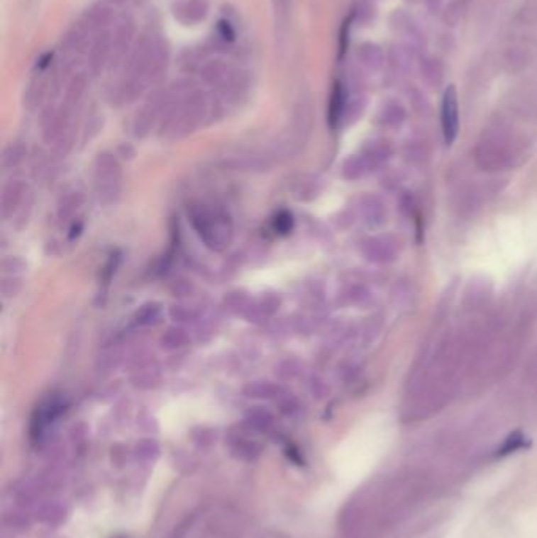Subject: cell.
Wrapping results in <instances>:
<instances>
[{"label": "cell", "mask_w": 537, "mask_h": 538, "mask_svg": "<svg viewBox=\"0 0 537 538\" xmlns=\"http://www.w3.org/2000/svg\"><path fill=\"white\" fill-rule=\"evenodd\" d=\"M65 411V403L60 397H48L46 400L41 401V405L37 408V411L33 413L32 425H31V435L35 441L41 439L43 433L46 432V428L59 417V415Z\"/></svg>", "instance_id": "8992f818"}, {"label": "cell", "mask_w": 537, "mask_h": 538, "mask_svg": "<svg viewBox=\"0 0 537 538\" xmlns=\"http://www.w3.org/2000/svg\"><path fill=\"white\" fill-rule=\"evenodd\" d=\"M350 26H352V18L345 19V23H343L342 26V30H341V43H339V57L342 59L343 55H345L347 52V47H348V40H350Z\"/></svg>", "instance_id": "836d02e7"}, {"label": "cell", "mask_w": 537, "mask_h": 538, "mask_svg": "<svg viewBox=\"0 0 537 538\" xmlns=\"http://www.w3.org/2000/svg\"><path fill=\"white\" fill-rule=\"evenodd\" d=\"M366 170H369L367 169V164L364 162L362 157L358 156V157H350L348 161L343 162L342 174H343V176H345L347 179H356V178L362 176V174Z\"/></svg>", "instance_id": "484cf974"}, {"label": "cell", "mask_w": 537, "mask_h": 538, "mask_svg": "<svg viewBox=\"0 0 537 538\" xmlns=\"http://www.w3.org/2000/svg\"><path fill=\"white\" fill-rule=\"evenodd\" d=\"M112 55V37L107 32H103L96 41L93 43V46L90 49V60H89V68L92 73H98L99 69H103L104 65L109 60V57Z\"/></svg>", "instance_id": "9c48e42d"}, {"label": "cell", "mask_w": 537, "mask_h": 538, "mask_svg": "<svg viewBox=\"0 0 537 538\" xmlns=\"http://www.w3.org/2000/svg\"><path fill=\"white\" fill-rule=\"evenodd\" d=\"M245 423L257 433H268L275 427V415L263 408H253L248 411Z\"/></svg>", "instance_id": "5bb4252c"}, {"label": "cell", "mask_w": 537, "mask_h": 538, "mask_svg": "<svg viewBox=\"0 0 537 538\" xmlns=\"http://www.w3.org/2000/svg\"><path fill=\"white\" fill-rule=\"evenodd\" d=\"M364 210V218L369 222V225H377V220L382 222L383 214H382V205L377 203L374 198H367L366 203L362 205Z\"/></svg>", "instance_id": "f546056e"}, {"label": "cell", "mask_w": 537, "mask_h": 538, "mask_svg": "<svg viewBox=\"0 0 537 538\" xmlns=\"http://www.w3.org/2000/svg\"><path fill=\"white\" fill-rule=\"evenodd\" d=\"M405 120V109L397 103L388 104L383 111V123L388 126H399Z\"/></svg>", "instance_id": "4316f807"}, {"label": "cell", "mask_w": 537, "mask_h": 538, "mask_svg": "<svg viewBox=\"0 0 537 538\" xmlns=\"http://www.w3.org/2000/svg\"><path fill=\"white\" fill-rule=\"evenodd\" d=\"M293 196L298 200H312L319 196V181L315 178H301L293 184Z\"/></svg>", "instance_id": "ffe728a7"}, {"label": "cell", "mask_w": 537, "mask_h": 538, "mask_svg": "<svg viewBox=\"0 0 537 538\" xmlns=\"http://www.w3.org/2000/svg\"><path fill=\"white\" fill-rule=\"evenodd\" d=\"M301 371V362L297 361V359H284V361L279 362L276 365V376L281 379V381H289V379L297 378Z\"/></svg>", "instance_id": "cb8c5ba5"}, {"label": "cell", "mask_w": 537, "mask_h": 538, "mask_svg": "<svg viewBox=\"0 0 537 538\" xmlns=\"http://www.w3.org/2000/svg\"><path fill=\"white\" fill-rule=\"evenodd\" d=\"M162 318V306L160 303H147L133 315V325L138 327L155 326Z\"/></svg>", "instance_id": "4fadbf2b"}, {"label": "cell", "mask_w": 537, "mask_h": 538, "mask_svg": "<svg viewBox=\"0 0 537 538\" xmlns=\"http://www.w3.org/2000/svg\"><path fill=\"white\" fill-rule=\"evenodd\" d=\"M360 57H361L362 63L366 65L369 69L375 71V69H380L383 67V62H384L383 51L377 45H372V43H369V45H364L361 47Z\"/></svg>", "instance_id": "d6986e66"}, {"label": "cell", "mask_w": 537, "mask_h": 538, "mask_svg": "<svg viewBox=\"0 0 537 538\" xmlns=\"http://www.w3.org/2000/svg\"><path fill=\"white\" fill-rule=\"evenodd\" d=\"M250 303H253V301H249V298L246 296V293H243L240 290L228 293L224 299V304H226V308L228 312L243 313V315H245V312L248 310V307L250 306Z\"/></svg>", "instance_id": "603a6c76"}, {"label": "cell", "mask_w": 537, "mask_h": 538, "mask_svg": "<svg viewBox=\"0 0 537 538\" xmlns=\"http://www.w3.org/2000/svg\"><path fill=\"white\" fill-rule=\"evenodd\" d=\"M169 317L177 323H186L197 318V313L192 310L191 307H186L182 304H175L169 308Z\"/></svg>", "instance_id": "4dcf8cb0"}, {"label": "cell", "mask_w": 537, "mask_h": 538, "mask_svg": "<svg viewBox=\"0 0 537 538\" xmlns=\"http://www.w3.org/2000/svg\"><path fill=\"white\" fill-rule=\"evenodd\" d=\"M243 396L253 400H277L285 392L277 383L250 381L243 387Z\"/></svg>", "instance_id": "8fae6325"}, {"label": "cell", "mask_w": 537, "mask_h": 538, "mask_svg": "<svg viewBox=\"0 0 537 538\" xmlns=\"http://www.w3.org/2000/svg\"><path fill=\"white\" fill-rule=\"evenodd\" d=\"M160 444H157L152 437H145L135 444V455L142 461H155L160 456Z\"/></svg>", "instance_id": "7402d4cb"}, {"label": "cell", "mask_w": 537, "mask_h": 538, "mask_svg": "<svg viewBox=\"0 0 537 538\" xmlns=\"http://www.w3.org/2000/svg\"><path fill=\"white\" fill-rule=\"evenodd\" d=\"M85 202V197L81 191L73 189L67 192L65 196L60 198L59 208H57V214H59L60 220H67L68 218L73 216V214L81 208Z\"/></svg>", "instance_id": "9a60e30c"}, {"label": "cell", "mask_w": 537, "mask_h": 538, "mask_svg": "<svg viewBox=\"0 0 537 538\" xmlns=\"http://www.w3.org/2000/svg\"><path fill=\"white\" fill-rule=\"evenodd\" d=\"M27 153L26 147L21 142H11L9 147L4 150L2 155V167L4 169H13L19 166L23 162L24 156Z\"/></svg>", "instance_id": "ac0fdd59"}, {"label": "cell", "mask_w": 537, "mask_h": 538, "mask_svg": "<svg viewBox=\"0 0 537 538\" xmlns=\"http://www.w3.org/2000/svg\"><path fill=\"white\" fill-rule=\"evenodd\" d=\"M24 194L26 184L21 179H11L4 186L2 196H0V214L5 220L10 219L19 210L24 200Z\"/></svg>", "instance_id": "52a82bcc"}, {"label": "cell", "mask_w": 537, "mask_h": 538, "mask_svg": "<svg viewBox=\"0 0 537 538\" xmlns=\"http://www.w3.org/2000/svg\"><path fill=\"white\" fill-rule=\"evenodd\" d=\"M441 129L448 145L454 143L459 134V99L454 85H448L441 101Z\"/></svg>", "instance_id": "5b68a950"}, {"label": "cell", "mask_w": 537, "mask_h": 538, "mask_svg": "<svg viewBox=\"0 0 537 538\" xmlns=\"http://www.w3.org/2000/svg\"><path fill=\"white\" fill-rule=\"evenodd\" d=\"M38 518L41 522L49 526H59L67 518V510L59 504L49 502V504L43 505L41 510L38 512Z\"/></svg>", "instance_id": "e0dca14e"}, {"label": "cell", "mask_w": 537, "mask_h": 538, "mask_svg": "<svg viewBox=\"0 0 537 538\" xmlns=\"http://www.w3.org/2000/svg\"><path fill=\"white\" fill-rule=\"evenodd\" d=\"M26 269H27V263L21 257L10 255V257H5L4 260H2V271H4V274L18 276L19 272H24Z\"/></svg>", "instance_id": "f1b7e54d"}, {"label": "cell", "mask_w": 537, "mask_h": 538, "mask_svg": "<svg viewBox=\"0 0 537 538\" xmlns=\"http://www.w3.org/2000/svg\"><path fill=\"white\" fill-rule=\"evenodd\" d=\"M424 2H426L427 9L431 10L432 13L438 11L441 9V5H443V0H424Z\"/></svg>", "instance_id": "8d00e7d4"}, {"label": "cell", "mask_w": 537, "mask_h": 538, "mask_svg": "<svg viewBox=\"0 0 537 538\" xmlns=\"http://www.w3.org/2000/svg\"><path fill=\"white\" fill-rule=\"evenodd\" d=\"M23 290V279L18 276H9L2 281V293L5 298H14Z\"/></svg>", "instance_id": "d6a6232c"}, {"label": "cell", "mask_w": 537, "mask_h": 538, "mask_svg": "<svg viewBox=\"0 0 537 538\" xmlns=\"http://www.w3.org/2000/svg\"><path fill=\"white\" fill-rule=\"evenodd\" d=\"M216 441V432L206 427H199L192 432V442L199 447H210Z\"/></svg>", "instance_id": "83f0119b"}, {"label": "cell", "mask_w": 537, "mask_h": 538, "mask_svg": "<svg viewBox=\"0 0 537 538\" xmlns=\"http://www.w3.org/2000/svg\"><path fill=\"white\" fill-rule=\"evenodd\" d=\"M524 442H525V437L521 436L520 433H515V435H512L509 437V439H507L504 442L503 449H501V454H509V452L517 450V449H520L521 446H524Z\"/></svg>", "instance_id": "e575fe53"}, {"label": "cell", "mask_w": 537, "mask_h": 538, "mask_svg": "<svg viewBox=\"0 0 537 538\" xmlns=\"http://www.w3.org/2000/svg\"><path fill=\"white\" fill-rule=\"evenodd\" d=\"M175 14L186 24H194L202 21L209 13V2L206 0H188L175 9Z\"/></svg>", "instance_id": "7c38bea8"}, {"label": "cell", "mask_w": 537, "mask_h": 538, "mask_svg": "<svg viewBox=\"0 0 537 538\" xmlns=\"http://www.w3.org/2000/svg\"><path fill=\"white\" fill-rule=\"evenodd\" d=\"M273 227L276 233H281V235H287L292 227H293V216L292 213L289 211H279L276 214V218L273 219Z\"/></svg>", "instance_id": "1f68e13d"}, {"label": "cell", "mask_w": 537, "mask_h": 538, "mask_svg": "<svg viewBox=\"0 0 537 538\" xmlns=\"http://www.w3.org/2000/svg\"><path fill=\"white\" fill-rule=\"evenodd\" d=\"M189 343V334L186 332V329L182 326L169 327L166 332L161 335L160 345L166 351H175L186 347Z\"/></svg>", "instance_id": "2e32d148"}, {"label": "cell", "mask_w": 537, "mask_h": 538, "mask_svg": "<svg viewBox=\"0 0 537 538\" xmlns=\"http://www.w3.org/2000/svg\"><path fill=\"white\" fill-rule=\"evenodd\" d=\"M279 306H281V299L276 295H263L257 301H253L248 310L245 312V317L249 321H263L265 318L271 317L277 312Z\"/></svg>", "instance_id": "30bf717a"}, {"label": "cell", "mask_w": 537, "mask_h": 538, "mask_svg": "<svg viewBox=\"0 0 537 538\" xmlns=\"http://www.w3.org/2000/svg\"><path fill=\"white\" fill-rule=\"evenodd\" d=\"M347 113V91L343 84L341 81H336L331 90V96H329V106H328V123L331 129H336L341 121L343 120V116Z\"/></svg>", "instance_id": "ba28073f"}, {"label": "cell", "mask_w": 537, "mask_h": 538, "mask_svg": "<svg viewBox=\"0 0 537 538\" xmlns=\"http://www.w3.org/2000/svg\"><path fill=\"white\" fill-rule=\"evenodd\" d=\"M123 191V172L116 156L99 153L95 159V192L99 203L116 205Z\"/></svg>", "instance_id": "3957f363"}, {"label": "cell", "mask_w": 537, "mask_h": 538, "mask_svg": "<svg viewBox=\"0 0 537 538\" xmlns=\"http://www.w3.org/2000/svg\"><path fill=\"white\" fill-rule=\"evenodd\" d=\"M219 32H221V37H223L224 40H228V41H232L235 37L233 28L231 27V24L228 23H224V21L223 23H219Z\"/></svg>", "instance_id": "d590c367"}, {"label": "cell", "mask_w": 537, "mask_h": 538, "mask_svg": "<svg viewBox=\"0 0 537 538\" xmlns=\"http://www.w3.org/2000/svg\"><path fill=\"white\" fill-rule=\"evenodd\" d=\"M160 375L155 370H147V371H138L135 375L131 378V383L135 387V389H153L157 384H160Z\"/></svg>", "instance_id": "d4e9b609"}, {"label": "cell", "mask_w": 537, "mask_h": 538, "mask_svg": "<svg viewBox=\"0 0 537 538\" xmlns=\"http://www.w3.org/2000/svg\"><path fill=\"white\" fill-rule=\"evenodd\" d=\"M253 433L257 432H254L253 428H249L245 423V427L232 430L231 435H228V449H231V454L236 460L254 461L260 456L263 446L257 437L253 436Z\"/></svg>", "instance_id": "277c9868"}, {"label": "cell", "mask_w": 537, "mask_h": 538, "mask_svg": "<svg viewBox=\"0 0 537 538\" xmlns=\"http://www.w3.org/2000/svg\"><path fill=\"white\" fill-rule=\"evenodd\" d=\"M200 240L214 252H224L233 240V224L227 211L214 205H196L189 213Z\"/></svg>", "instance_id": "6da1fadb"}, {"label": "cell", "mask_w": 537, "mask_h": 538, "mask_svg": "<svg viewBox=\"0 0 537 538\" xmlns=\"http://www.w3.org/2000/svg\"><path fill=\"white\" fill-rule=\"evenodd\" d=\"M206 113H209V104L204 93L197 90L188 91L183 98H178L177 103L170 104L162 131L169 133L172 139L184 138L202 125Z\"/></svg>", "instance_id": "7a4b0ae2"}, {"label": "cell", "mask_w": 537, "mask_h": 538, "mask_svg": "<svg viewBox=\"0 0 537 538\" xmlns=\"http://www.w3.org/2000/svg\"><path fill=\"white\" fill-rule=\"evenodd\" d=\"M422 76H424L426 82L432 87H438L443 81V65L436 59H427L421 65Z\"/></svg>", "instance_id": "44dd1931"}]
</instances>
